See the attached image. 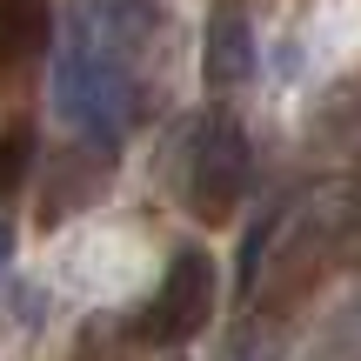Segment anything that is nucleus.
<instances>
[{
  "label": "nucleus",
  "instance_id": "1",
  "mask_svg": "<svg viewBox=\"0 0 361 361\" xmlns=\"http://www.w3.org/2000/svg\"><path fill=\"white\" fill-rule=\"evenodd\" d=\"M54 114L101 147H114L134 121V67L114 61L80 20L67 27L61 54H54Z\"/></svg>",
  "mask_w": 361,
  "mask_h": 361
},
{
  "label": "nucleus",
  "instance_id": "2",
  "mask_svg": "<svg viewBox=\"0 0 361 361\" xmlns=\"http://www.w3.org/2000/svg\"><path fill=\"white\" fill-rule=\"evenodd\" d=\"M180 201H188L194 221L221 228V221L241 207L247 194V174H255V147H247V128L228 114V107H201L180 134Z\"/></svg>",
  "mask_w": 361,
  "mask_h": 361
},
{
  "label": "nucleus",
  "instance_id": "3",
  "mask_svg": "<svg viewBox=\"0 0 361 361\" xmlns=\"http://www.w3.org/2000/svg\"><path fill=\"white\" fill-rule=\"evenodd\" d=\"M214 301H221L214 255H207V247H180L168 268H161L141 322H134V341H147V348H180V341H194L214 322Z\"/></svg>",
  "mask_w": 361,
  "mask_h": 361
},
{
  "label": "nucleus",
  "instance_id": "4",
  "mask_svg": "<svg viewBox=\"0 0 361 361\" xmlns=\"http://www.w3.org/2000/svg\"><path fill=\"white\" fill-rule=\"evenodd\" d=\"M201 74L214 80V87H241V80H255V13H247V0H214V7H207Z\"/></svg>",
  "mask_w": 361,
  "mask_h": 361
},
{
  "label": "nucleus",
  "instance_id": "5",
  "mask_svg": "<svg viewBox=\"0 0 361 361\" xmlns=\"http://www.w3.org/2000/svg\"><path fill=\"white\" fill-rule=\"evenodd\" d=\"M74 20L87 27L114 61L134 67V61L147 54V40H154V27H161V7H154V0H80Z\"/></svg>",
  "mask_w": 361,
  "mask_h": 361
},
{
  "label": "nucleus",
  "instance_id": "6",
  "mask_svg": "<svg viewBox=\"0 0 361 361\" xmlns=\"http://www.w3.org/2000/svg\"><path fill=\"white\" fill-rule=\"evenodd\" d=\"M54 20H47V0H0V74L27 67L40 47H47Z\"/></svg>",
  "mask_w": 361,
  "mask_h": 361
},
{
  "label": "nucleus",
  "instance_id": "7",
  "mask_svg": "<svg viewBox=\"0 0 361 361\" xmlns=\"http://www.w3.org/2000/svg\"><path fill=\"white\" fill-rule=\"evenodd\" d=\"M221 361H288V328L274 314H241L221 341Z\"/></svg>",
  "mask_w": 361,
  "mask_h": 361
},
{
  "label": "nucleus",
  "instance_id": "8",
  "mask_svg": "<svg viewBox=\"0 0 361 361\" xmlns=\"http://www.w3.org/2000/svg\"><path fill=\"white\" fill-rule=\"evenodd\" d=\"M34 154H40L34 128H27V121H7V128H0V201L20 194V180L34 174Z\"/></svg>",
  "mask_w": 361,
  "mask_h": 361
},
{
  "label": "nucleus",
  "instance_id": "9",
  "mask_svg": "<svg viewBox=\"0 0 361 361\" xmlns=\"http://www.w3.org/2000/svg\"><path fill=\"white\" fill-rule=\"evenodd\" d=\"M341 261H361V174L341 180Z\"/></svg>",
  "mask_w": 361,
  "mask_h": 361
},
{
  "label": "nucleus",
  "instance_id": "10",
  "mask_svg": "<svg viewBox=\"0 0 361 361\" xmlns=\"http://www.w3.org/2000/svg\"><path fill=\"white\" fill-rule=\"evenodd\" d=\"M7 255H13V228L0 221V268H7Z\"/></svg>",
  "mask_w": 361,
  "mask_h": 361
}]
</instances>
